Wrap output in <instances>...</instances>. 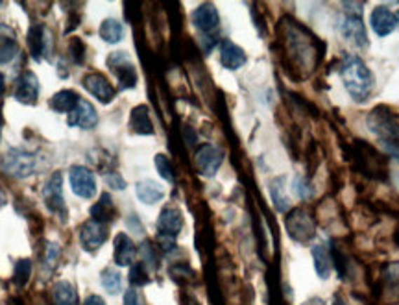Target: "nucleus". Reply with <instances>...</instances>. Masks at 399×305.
<instances>
[{
	"mask_svg": "<svg viewBox=\"0 0 399 305\" xmlns=\"http://www.w3.org/2000/svg\"><path fill=\"white\" fill-rule=\"evenodd\" d=\"M340 78L346 87V91L355 102L368 100L374 91L375 78L366 63L357 56H346L342 60Z\"/></svg>",
	"mask_w": 399,
	"mask_h": 305,
	"instance_id": "f257e3e1",
	"label": "nucleus"
},
{
	"mask_svg": "<svg viewBox=\"0 0 399 305\" xmlns=\"http://www.w3.org/2000/svg\"><path fill=\"white\" fill-rule=\"evenodd\" d=\"M368 128L379 139L384 150L399 159V115L384 106L375 107L368 115Z\"/></svg>",
	"mask_w": 399,
	"mask_h": 305,
	"instance_id": "f03ea898",
	"label": "nucleus"
},
{
	"mask_svg": "<svg viewBox=\"0 0 399 305\" xmlns=\"http://www.w3.org/2000/svg\"><path fill=\"white\" fill-rule=\"evenodd\" d=\"M0 168L11 178H28L37 170L36 154L22 150V148H10L0 159Z\"/></svg>",
	"mask_w": 399,
	"mask_h": 305,
	"instance_id": "7ed1b4c3",
	"label": "nucleus"
},
{
	"mask_svg": "<svg viewBox=\"0 0 399 305\" xmlns=\"http://www.w3.org/2000/svg\"><path fill=\"white\" fill-rule=\"evenodd\" d=\"M107 67L116 76L121 89H133L137 86V71L128 52H113V54H109Z\"/></svg>",
	"mask_w": 399,
	"mask_h": 305,
	"instance_id": "20e7f679",
	"label": "nucleus"
},
{
	"mask_svg": "<svg viewBox=\"0 0 399 305\" xmlns=\"http://www.w3.org/2000/svg\"><path fill=\"white\" fill-rule=\"evenodd\" d=\"M69 183H71L72 193L80 198H93L96 194V178L91 172V168L83 165H72L69 170Z\"/></svg>",
	"mask_w": 399,
	"mask_h": 305,
	"instance_id": "39448f33",
	"label": "nucleus"
},
{
	"mask_svg": "<svg viewBox=\"0 0 399 305\" xmlns=\"http://www.w3.org/2000/svg\"><path fill=\"white\" fill-rule=\"evenodd\" d=\"M224 161V152L215 144H202L194 154V163H196L198 172L203 178H212L218 172V168Z\"/></svg>",
	"mask_w": 399,
	"mask_h": 305,
	"instance_id": "423d86ee",
	"label": "nucleus"
},
{
	"mask_svg": "<svg viewBox=\"0 0 399 305\" xmlns=\"http://www.w3.org/2000/svg\"><path fill=\"white\" fill-rule=\"evenodd\" d=\"M287 231L299 243H309L314 237L313 217L304 209H294L287 217Z\"/></svg>",
	"mask_w": 399,
	"mask_h": 305,
	"instance_id": "0eeeda50",
	"label": "nucleus"
},
{
	"mask_svg": "<svg viewBox=\"0 0 399 305\" xmlns=\"http://www.w3.org/2000/svg\"><path fill=\"white\" fill-rule=\"evenodd\" d=\"M63 179H61V172L52 174V178L45 183L43 187V200L45 205L50 209L52 213L61 215L65 219L67 208H65V198H63Z\"/></svg>",
	"mask_w": 399,
	"mask_h": 305,
	"instance_id": "6e6552de",
	"label": "nucleus"
},
{
	"mask_svg": "<svg viewBox=\"0 0 399 305\" xmlns=\"http://www.w3.org/2000/svg\"><path fill=\"white\" fill-rule=\"evenodd\" d=\"M107 235H109V228L106 224H100L91 219L81 226L80 243L87 252H96L100 246H104V243L107 240Z\"/></svg>",
	"mask_w": 399,
	"mask_h": 305,
	"instance_id": "1a4fd4ad",
	"label": "nucleus"
},
{
	"mask_svg": "<svg viewBox=\"0 0 399 305\" xmlns=\"http://www.w3.org/2000/svg\"><path fill=\"white\" fill-rule=\"evenodd\" d=\"M83 87L91 93L96 100H100L102 104H109L115 98V87L104 74L100 72H89L83 78Z\"/></svg>",
	"mask_w": 399,
	"mask_h": 305,
	"instance_id": "9d476101",
	"label": "nucleus"
},
{
	"mask_svg": "<svg viewBox=\"0 0 399 305\" xmlns=\"http://www.w3.org/2000/svg\"><path fill=\"white\" fill-rule=\"evenodd\" d=\"M15 98L25 106H34L39 98V80L32 71H25L17 80Z\"/></svg>",
	"mask_w": 399,
	"mask_h": 305,
	"instance_id": "9b49d317",
	"label": "nucleus"
},
{
	"mask_svg": "<svg viewBox=\"0 0 399 305\" xmlns=\"http://www.w3.org/2000/svg\"><path fill=\"white\" fill-rule=\"evenodd\" d=\"M67 124L72 128H81V130H93L98 124V113L91 102L80 100L78 106L69 113Z\"/></svg>",
	"mask_w": 399,
	"mask_h": 305,
	"instance_id": "f8f14e48",
	"label": "nucleus"
},
{
	"mask_svg": "<svg viewBox=\"0 0 399 305\" xmlns=\"http://www.w3.org/2000/svg\"><path fill=\"white\" fill-rule=\"evenodd\" d=\"M192 25L203 34H215L218 25H220V15H218V10L215 8V4L205 2V4L198 6L194 13H192Z\"/></svg>",
	"mask_w": 399,
	"mask_h": 305,
	"instance_id": "ddd939ff",
	"label": "nucleus"
},
{
	"mask_svg": "<svg viewBox=\"0 0 399 305\" xmlns=\"http://www.w3.org/2000/svg\"><path fill=\"white\" fill-rule=\"evenodd\" d=\"M157 229L161 237L174 239L183 229V215L177 208H165L157 219Z\"/></svg>",
	"mask_w": 399,
	"mask_h": 305,
	"instance_id": "4468645a",
	"label": "nucleus"
},
{
	"mask_svg": "<svg viewBox=\"0 0 399 305\" xmlns=\"http://www.w3.org/2000/svg\"><path fill=\"white\" fill-rule=\"evenodd\" d=\"M342 36L357 48H368V36L366 28L359 15H348L342 22Z\"/></svg>",
	"mask_w": 399,
	"mask_h": 305,
	"instance_id": "2eb2a0df",
	"label": "nucleus"
},
{
	"mask_svg": "<svg viewBox=\"0 0 399 305\" xmlns=\"http://www.w3.org/2000/svg\"><path fill=\"white\" fill-rule=\"evenodd\" d=\"M370 25H372V30L379 37L390 36L398 26L395 25V13L390 11L386 6H377L370 15Z\"/></svg>",
	"mask_w": 399,
	"mask_h": 305,
	"instance_id": "dca6fc26",
	"label": "nucleus"
},
{
	"mask_svg": "<svg viewBox=\"0 0 399 305\" xmlns=\"http://www.w3.org/2000/svg\"><path fill=\"white\" fill-rule=\"evenodd\" d=\"M137 255V246L126 233H119L113 244V257L119 266H132Z\"/></svg>",
	"mask_w": 399,
	"mask_h": 305,
	"instance_id": "f3484780",
	"label": "nucleus"
},
{
	"mask_svg": "<svg viewBox=\"0 0 399 305\" xmlns=\"http://www.w3.org/2000/svg\"><path fill=\"white\" fill-rule=\"evenodd\" d=\"M248 56L246 52L238 45H235L233 41H224L220 45V63L229 71H237L241 67L246 65Z\"/></svg>",
	"mask_w": 399,
	"mask_h": 305,
	"instance_id": "a211bd4d",
	"label": "nucleus"
},
{
	"mask_svg": "<svg viewBox=\"0 0 399 305\" xmlns=\"http://www.w3.org/2000/svg\"><path fill=\"white\" fill-rule=\"evenodd\" d=\"M130 130L137 135H154V124L150 118V109L144 104L133 107L130 113Z\"/></svg>",
	"mask_w": 399,
	"mask_h": 305,
	"instance_id": "6ab92c4d",
	"label": "nucleus"
},
{
	"mask_svg": "<svg viewBox=\"0 0 399 305\" xmlns=\"http://www.w3.org/2000/svg\"><path fill=\"white\" fill-rule=\"evenodd\" d=\"M135 193L137 198L141 200L142 203H147V205L159 203L165 198V189L157 182H154V179H141L135 185Z\"/></svg>",
	"mask_w": 399,
	"mask_h": 305,
	"instance_id": "aec40b11",
	"label": "nucleus"
},
{
	"mask_svg": "<svg viewBox=\"0 0 399 305\" xmlns=\"http://www.w3.org/2000/svg\"><path fill=\"white\" fill-rule=\"evenodd\" d=\"M17 54H19V45H17L15 34L10 26L0 25V65L10 63Z\"/></svg>",
	"mask_w": 399,
	"mask_h": 305,
	"instance_id": "412c9836",
	"label": "nucleus"
},
{
	"mask_svg": "<svg viewBox=\"0 0 399 305\" xmlns=\"http://www.w3.org/2000/svg\"><path fill=\"white\" fill-rule=\"evenodd\" d=\"M115 217H116V209L115 205H113L111 196L107 193H104L100 196V200L91 208V219L96 220V222L106 224L107 226L109 222H113Z\"/></svg>",
	"mask_w": 399,
	"mask_h": 305,
	"instance_id": "4be33fe9",
	"label": "nucleus"
},
{
	"mask_svg": "<svg viewBox=\"0 0 399 305\" xmlns=\"http://www.w3.org/2000/svg\"><path fill=\"white\" fill-rule=\"evenodd\" d=\"M28 50H30L32 57L36 61H41L45 57L46 37L45 28L41 25H34L30 30H28Z\"/></svg>",
	"mask_w": 399,
	"mask_h": 305,
	"instance_id": "5701e85b",
	"label": "nucleus"
},
{
	"mask_svg": "<svg viewBox=\"0 0 399 305\" xmlns=\"http://www.w3.org/2000/svg\"><path fill=\"white\" fill-rule=\"evenodd\" d=\"M313 259H314L316 274H318L322 280H327L329 276H331V270H333V257H331V252H329L323 244H316L313 248Z\"/></svg>",
	"mask_w": 399,
	"mask_h": 305,
	"instance_id": "b1692460",
	"label": "nucleus"
},
{
	"mask_svg": "<svg viewBox=\"0 0 399 305\" xmlns=\"http://www.w3.org/2000/svg\"><path fill=\"white\" fill-rule=\"evenodd\" d=\"M80 100L81 98L78 97V93L71 91V89H63L50 98V107L58 113H71Z\"/></svg>",
	"mask_w": 399,
	"mask_h": 305,
	"instance_id": "393cba45",
	"label": "nucleus"
},
{
	"mask_svg": "<svg viewBox=\"0 0 399 305\" xmlns=\"http://www.w3.org/2000/svg\"><path fill=\"white\" fill-rule=\"evenodd\" d=\"M98 36L102 41H106L107 45H116L124 37V26H122L121 20L106 19L98 28Z\"/></svg>",
	"mask_w": 399,
	"mask_h": 305,
	"instance_id": "a878e982",
	"label": "nucleus"
},
{
	"mask_svg": "<svg viewBox=\"0 0 399 305\" xmlns=\"http://www.w3.org/2000/svg\"><path fill=\"white\" fill-rule=\"evenodd\" d=\"M52 298L56 305H76L78 294L76 289L69 281H58L52 289Z\"/></svg>",
	"mask_w": 399,
	"mask_h": 305,
	"instance_id": "bb28decb",
	"label": "nucleus"
},
{
	"mask_svg": "<svg viewBox=\"0 0 399 305\" xmlns=\"http://www.w3.org/2000/svg\"><path fill=\"white\" fill-rule=\"evenodd\" d=\"M270 198H272L273 205L278 211L285 213L290 209V200H288L287 193H285V178H276L270 182Z\"/></svg>",
	"mask_w": 399,
	"mask_h": 305,
	"instance_id": "cd10ccee",
	"label": "nucleus"
},
{
	"mask_svg": "<svg viewBox=\"0 0 399 305\" xmlns=\"http://www.w3.org/2000/svg\"><path fill=\"white\" fill-rule=\"evenodd\" d=\"M100 281H102V287H104L109 294L115 296L122 290V276L119 270H115V269L102 270Z\"/></svg>",
	"mask_w": 399,
	"mask_h": 305,
	"instance_id": "c85d7f7f",
	"label": "nucleus"
},
{
	"mask_svg": "<svg viewBox=\"0 0 399 305\" xmlns=\"http://www.w3.org/2000/svg\"><path fill=\"white\" fill-rule=\"evenodd\" d=\"M32 278V261L30 259H20L17 261L15 270H13V281L19 287H25Z\"/></svg>",
	"mask_w": 399,
	"mask_h": 305,
	"instance_id": "c756f323",
	"label": "nucleus"
},
{
	"mask_svg": "<svg viewBox=\"0 0 399 305\" xmlns=\"http://www.w3.org/2000/svg\"><path fill=\"white\" fill-rule=\"evenodd\" d=\"M150 281V276H148L147 264L144 263H133L132 269H130V283L133 287H142Z\"/></svg>",
	"mask_w": 399,
	"mask_h": 305,
	"instance_id": "7c9ffc66",
	"label": "nucleus"
},
{
	"mask_svg": "<svg viewBox=\"0 0 399 305\" xmlns=\"http://www.w3.org/2000/svg\"><path fill=\"white\" fill-rule=\"evenodd\" d=\"M292 191L299 200H309L314 194L313 185H311V183L307 182V178H304V176H296V178H294Z\"/></svg>",
	"mask_w": 399,
	"mask_h": 305,
	"instance_id": "2f4dec72",
	"label": "nucleus"
},
{
	"mask_svg": "<svg viewBox=\"0 0 399 305\" xmlns=\"http://www.w3.org/2000/svg\"><path fill=\"white\" fill-rule=\"evenodd\" d=\"M156 168L163 179L174 183V168H172L170 159L165 154H157L156 156Z\"/></svg>",
	"mask_w": 399,
	"mask_h": 305,
	"instance_id": "473e14b6",
	"label": "nucleus"
},
{
	"mask_svg": "<svg viewBox=\"0 0 399 305\" xmlns=\"http://www.w3.org/2000/svg\"><path fill=\"white\" fill-rule=\"evenodd\" d=\"M69 52H71V57L76 61L78 65L83 63V60H86V46H83V43H81L80 39H71V43H69Z\"/></svg>",
	"mask_w": 399,
	"mask_h": 305,
	"instance_id": "72a5a7b5",
	"label": "nucleus"
},
{
	"mask_svg": "<svg viewBox=\"0 0 399 305\" xmlns=\"http://www.w3.org/2000/svg\"><path fill=\"white\" fill-rule=\"evenodd\" d=\"M106 183L109 185V189H113V191H124V189H126V182H124V178L116 172H107Z\"/></svg>",
	"mask_w": 399,
	"mask_h": 305,
	"instance_id": "f704fd0d",
	"label": "nucleus"
},
{
	"mask_svg": "<svg viewBox=\"0 0 399 305\" xmlns=\"http://www.w3.org/2000/svg\"><path fill=\"white\" fill-rule=\"evenodd\" d=\"M124 305H147L144 298L141 296V292L132 287V289L126 290V294H124Z\"/></svg>",
	"mask_w": 399,
	"mask_h": 305,
	"instance_id": "c9c22d12",
	"label": "nucleus"
},
{
	"mask_svg": "<svg viewBox=\"0 0 399 305\" xmlns=\"http://www.w3.org/2000/svg\"><path fill=\"white\" fill-rule=\"evenodd\" d=\"M58 257H60V246L54 243L46 244V263H48V266H54Z\"/></svg>",
	"mask_w": 399,
	"mask_h": 305,
	"instance_id": "e433bc0d",
	"label": "nucleus"
},
{
	"mask_svg": "<svg viewBox=\"0 0 399 305\" xmlns=\"http://www.w3.org/2000/svg\"><path fill=\"white\" fill-rule=\"evenodd\" d=\"M83 305H106V301H104V298L98 294H91L87 296L86 301H83Z\"/></svg>",
	"mask_w": 399,
	"mask_h": 305,
	"instance_id": "4c0bfd02",
	"label": "nucleus"
},
{
	"mask_svg": "<svg viewBox=\"0 0 399 305\" xmlns=\"http://www.w3.org/2000/svg\"><path fill=\"white\" fill-rule=\"evenodd\" d=\"M4 91H6V78H4V74L0 72V97L4 95Z\"/></svg>",
	"mask_w": 399,
	"mask_h": 305,
	"instance_id": "58836bf2",
	"label": "nucleus"
},
{
	"mask_svg": "<svg viewBox=\"0 0 399 305\" xmlns=\"http://www.w3.org/2000/svg\"><path fill=\"white\" fill-rule=\"evenodd\" d=\"M2 205H6V194L2 193V189H0V208H2Z\"/></svg>",
	"mask_w": 399,
	"mask_h": 305,
	"instance_id": "ea45409f",
	"label": "nucleus"
},
{
	"mask_svg": "<svg viewBox=\"0 0 399 305\" xmlns=\"http://www.w3.org/2000/svg\"><path fill=\"white\" fill-rule=\"evenodd\" d=\"M395 25L399 26V11H395Z\"/></svg>",
	"mask_w": 399,
	"mask_h": 305,
	"instance_id": "a19ab883",
	"label": "nucleus"
},
{
	"mask_svg": "<svg viewBox=\"0 0 399 305\" xmlns=\"http://www.w3.org/2000/svg\"><path fill=\"white\" fill-rule=\"evenodd\" d=\"M0 128H2V118H0Z\"/></svg>",
	"mask_w": 399,
	"mask_h": 305,
	"instance_id": "79ce46f5",
	"label": "nucleus"
}]
</instances>
